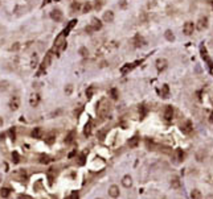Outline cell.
<instances>
[{
    "instance_id": "cell-12",
    "label": "cell",
    "mask_w": 213,
    "mask_h": 199,
    "mask_svg": "<svg viewBox=\"0 0 213 199\" xmlns=\"http://www.w3.org/2000/svg\"><path fill=\"white\" fill-rule=\"evenodd\" d=\"M138 145H139V136L135 135L129 140V146L130 148H136Z\"/></svg>"
},
{
    "instance_id": "cell-17",
    "label": "cell",
    "mask_w": 213,
    "mask_h": 199,
    "mask_svg": "<svg viewBox=\"0 0 213 199\" xmlns=\"http://www.w3.org/2000/svg\"><path fill=\"white\" fill-rule=\"evenodd\" d=\"M171 186L172 189H179L181 186V182L179 180V177H172L171 178Z\"/></svg>"
},
{
    "instance_id": "cell-28",
    "label": "cell",
    "mask_w": 213,
    "mask_h": 199,
    "mask_svg": "<svg viewBox=\"0 0 213 199\" xmlns=\"http://www.w3.org/2000/svg\"><path fill=\"white\" fill-rule=\"evenodd\" d=\"M131 69H132V65H130V63H126V65H124V66L121 69V73H122V74H127V73H129Z\"/></svg>"
},
{
    "instance_id": "cell-35",
    "label": "cell",
    "mask_w": 213,
    "mask_h": 199,
    "mask_svg": "<svg viewBox=\"0 0 213 199\" xmlns=\"http://www.w3.org/2000/svg\"><path fill=\"white\" fill-rule=\"evenodd\" d=\"M79 54H81L82 57H87V54H89V52H87V49H86V48H81V49H79Z\"/></svg>"
},
{
    "instance_id": "cell-3",
    "label": "cell",
    "mask_w": 213,
    "mask_h": 199,
    "mask_svg": "<svg viewBox=\"0 0 213 199\" xmlns=\"http://www.w3.org/2000/svg\"><path fill=\"white\" fill-rule=\"evenodd\" d=\"M180 129L183 133H185V135H189V133L192 132V129H193V125H192V121L189 120H185L183 124L180 125Z\"/></svg>"
},
{
    "instance_id": "cell-45",
    "label": "cell",
    "mask_w": 213,
    "mask_h": 199,
    "mask_svg": "<svg viewBox=\"0 0 213 199\" xmlns=\"http://www.w3.org/2000/svg\"><path fill=\"white\" fill-rule=\"evenodd\" d=\"M0 125H3V120H1V119H0Z\"/></svg>"
},
{
    "instance_id": "cell-40",
    "label": "cell",
    "mask_w": 213,
    "mask_h": 199,
    "mask_svg": "<svg viewBox=\"0 0 213 199\" xmlns=\"http://www.w3.org/2000/svg\"><path fill=\"white\" fill-rule=\"evenodd\" d=\"M98 137H99V140H103V138H105V132H99L98 133Z\"/></svg>"
},
{
    "instance_id": "cell-34",
    "label": "cell",
    "mask_w": 213,
    "mask_h": 199,
    "mask_svg": "<svg viewBox=\"0 0 213 199\" xmlns=\"http://www.w3.org/2000/svg\"><path fill=\"white\" fill-rule=\"evenodd\" d=\"M90 9H92V4H90V3L87 1L86 4L84 5V13H87V12H89Z\"/></svg>"
},
{
    "instance_id": "cell-43",
    "label": "cell",
    "mask_w": 213,
    "mask_h": 199,
    "mask_svg": "<svg viewBox=\"0 0 213 199\" xmlns=\"http://www.w3.org/2000/svg\"><path fill=\"white\" fill-rule=\"evenodd\" d=\"M65 91H66L68 94H70V92H72V86H69V87H68V89L65 90Z\"/></svg>"
},
{
    "instance_id": "cell-29",
    "label": "cell",
    "mask_w": 213,
    "mask_h": 199,
    "mask_svg": "<svg viewBox=\"0 0 213 199\" xmlns=\"http://www.w3.org/2000/svg\"><path fill=\"white\" fill-rule=\"evenodd\" d=\"M90 133H92V124H86L85 125V129H84V135L85 136H90Z\"/></svg>"
},
{
    "instance_id": "cell-13",
    "label": "cell",
    "mask_w": 213,
    "mask_h": 199,
    "mask_svg": "<svg viewBox=\"0 0 213 199\" xmlns=\"http://www.w3.org/2000/svg\"><path fill=\"white\" fill-rule=\"evenodd\" d=\"M90 25H92V28L94 29V32H97V30H99L102 28V22L99 21L98 19H93L92 20V24H90Z\"/></svg>"
},
{
    "instance_id": "cell-26",
    "label": "cell",
    "mask_w": 213,
    "mask_h": 199,
    "mask_svg": "<svg viewBox=\"0 0 213 199\" xmlns=\"http://www.w3.org/2000/svg\"><path fill=\"white\" fill-rule=\"evenodd\" d=\"M39 100H40L39 95H32V98H31V106H32V107H36V106L39 104Z\"/></svg>"
},
{
    "instance_id": "cell-4",
    "label": "cell",
    "mask_w": 213,
    "mask_h": 199,
    "mask_svg": "<svg viewBox=\"0 0 213 199\" xmlns=\"http://www.w3.org/2000/svg\"><path fill=\"white\" fill-rule=\"evenodd\" d=\"M193 30H195V24L192 21H187L185 24H184L183 32H184V35L185 36H191L192 33H193Z\"/></svg>"
},
{
    "instance_id": "cell-9",
    "label": "cell",
    "mask_w": 213,
    "mask_h": 199,
    "mask_svg": "<svg viewBox=\"0 0 213 199\" xmlns=\"http://www.w3.org/2000/svg\"><path fill=\"white\" fill-rule=\"evenodd\" d=\"M50 17L52 20H55V21H61L62 20V12L60 9H53L52 12H50Z\"/></svg>"
},
{
    "instance_id": "cell-20",
    "label": "cell",
    "mask_w": 213,
    "mask_h": 199,
    "mask_svg": "<svg viewBox=\"0 0 213 199\" xmlns=\"http://www.w3.org/2000/svg\"><path fill=\"white\" fill-rule=\"evenodd\" d=\"M74 137H76V131H70L69 135H68L66 138H65V143H66V144H72L73 141H74Z\"/></svg>"
},
{
    "instance_id": "cell-15",
    "label": "cell",
    "mask_w": 213,
    "mask_h": 199,
    "mask_svg": "<svg viewBox=\"0 0 213 199\" xmlns=\"http://www.w3.org/2000/svg\"><path fill=\"white\" fill-rule=\"evenodd\" d=\"M42 128H40V127H37V128H35V129L32 131V137H35V138H41L42 137Z\"/></svg>"
},
{
    "instance_id": "cell-5",
    "label": "cell",
    "mask_w": 213,
    "mask_h": 199,
    "mask_svg": "<svg viewBox=\"0 0 213 199\" xmlns=\"http://www.w3.org/2000/svg\"><path fill=\"white\" fill-rule=\"evenodd\" d=\"M164 120L166 121H171L172 118H174V108L171 106H167L166 110H164V115H163Z\"/></svg>"
},
{
    "instance_id": "cell-32",
    "label": "cell",
    "mask_w": 213,
    "mask_h": 199,
    "mask_svg": "<svg viewBox=\"0 0 213 199\" xmlns=\"http://www.w3.org/2000/svg\"><path fill=\"white\" fill-rule=\"evenodd\" d=\"M79 8H81V4H79L78 1H73V3H72V11H73V12L78 11Z\"/></svg>"
},
{
    "instance_id": "cell-10",
    "label": "cell",
    "mask_w": 213,
    "mask_h": 199,
    "mask_svg": "<svg viewBox=\"0 0 213 199\" xmlns=\"http://www.w3.org/2000/svg\"><path fill=\"white\" fill-rule=\"evenodd\" d=\"M109 195H110L111 198H118V197H119V187L115 186V185L110 186V189H109Z\"/></svg>"
},
{
    "instance_id": "cell-30",
    "label": "cell",
    "mask_w": 213,
    "mask_h": 199,
    "mask_svg": "<svg viewBox=\"0 0 213 199\" xmlns=\"http://www.w3.org/2000/svg\"><path fill=\"white\" fill-rule=\"evenodd\" d=\"M134 44H135V46H140V45H143V38H142L140 36H136L134 38Z\"/></svg>"
},
{
    "instance_id": "cell-16",
    "label": "cell",
    "mask_w": 213,
    "mask_h": 199,
    "mask_svg": "<svg viewBox=\"0 0 213 199\" xmlns=\"http://www.w3.org/2000/svg\"><path fill=\"white\" fill-rule=\"evenodd\" d=\"M122 185H123L124 187H130L132 185V180L130 175H124L123 178H122Z\"/></svg>"
},
{
    "instance_id": "cell-39",
    "label": "cell",
    "mask_w": 213,
    "mask_h": 199,
    "mask_svg": "<svg viewBox=\"0 0 213 199\" xmlns=\"http://www.w3.org/2000/svg\"><path fill=\"white\" fill-rule=\"evenodd\" d=\"M9 135H11V138H12V141H15V129H11V131H9Z\"/></svg>"
},
{
    "instance_id": "cell-2",
    "label": "cell",
    "mask_w": 213,
    "mask_h": 199,
    "mask_svg": "<svg viewBox=\"0 0 213 199\" xmlns=\"http://www.w3.org/2000/svg\"><path fill=\"white\" fill-rule=\"evenodd\" d=\"M52 58H53V52L50 50V52H48L44 57V61H42V63H41V71L47 70V67L49 66L50 62H52Z\"/></svg>"
},
{
    "instance_id": "cell-33",
    "label": "cell",
    "mask_w": 213,
    "mask_h": 199,
    "mask_svg": "<svg viewBox=\"0 0 213 199\" xmlns=\"http://www.w3.org/2000/svg\"><path fill=\"white\" fill-rule=\"evenodd\" d=\"M94 91H95L94 87H89V89L86 90V96H87V98H92L93 94H94Z\"/></svg>"
},
{
    "instance_id": "cell-23",
    "label": "cell",
    "mask_w": 213,
    "mask_h": 199,
    "mask_svg": "<svg viewBox=\"0 0 213 199\" xmlns=\"http://www.w3.org/2000/svg\"><path fill=\"white\" fill-rule=\"evenodd\" d=\"M0 195H1L3 198H8L11 195V190L8 189V187H3V189L0 190Z\"/></svg>"
},
{
    "instance_id": "cell-44",
    "label": "cell",
    "mask_w": 213,
    "mask_h": 199,
    "mask_svg": "<svg viewBox=\"0 0 213 199\" xmlns=\"http://www.w3.org/2000/svg\"><path fill=\"white\" fill-rule=\"evenodd\" d=\"M209 121H211V123H213V112L211 113V118H209Z\"/></svg>"
},
{
    "instance_id": "cell-22",
    "label": "cell",
    "mask_w": 213,
    "mask_h": 199,
    "mask_svg": "<svg viewBox=\"0 0 213 199\" xmlns=\"http://www.w3.org/2000/svg\"><path fill=\"white\" fill-rule=\"evenodd\" d=\"M168 95H169L168 84H163V87H161V96H163V98H168Z\"/></svg>"
},
{
    "instance_id": "cell-6",
    "label": "cell",
    "mask_w": 213,
    "mask_h": 199,
    "mask_svg": "<svg viewBox=\"0 0 213 199\" xmlns=\"http://www.w3.org/2000/svg\"><path fill=\"white\" fill-rule=\"evenodd\" d=\"M20 107V98L19 96H13L9 100V108L12 111H17Z\"/></svg>"
},
{
    "instance_id": "cell-25",
    "label": "cell",
    "mask_w": 213,
    "mask_h": 199,
    "mask_svg": "<svg viewBox=\"0 0 213 199\" xmlns=\"http://www.w3.org/2000/svg\"><path fill=\"white\" fill-rule=\"evenodd\" d=\"M164 37H166V40H168V41H174L175 40V36L174 33H172V30H166V33H164Z\"/></svg>"
},
{
    "instance_id": "cell-38",
    "label": "cell",
    "mask_w": 213,
    "mask_h": 199,
    "mask_svg": "<svg viewBox=\"0 0 213 199\" xmlns=\"http://www.w3.org/2000/svg\"><path fill=\"white\" fill-rule=\"evenodd\" d=\"M85 32H87V33H92V32H94V29L92 28V25H89V27H86L85 28Z\"/></svg>"
},
{
    "instance_id": "cell-14",
    "label": "cell",
    "mask_w": 213,
    "mask_h": 199,
    "mask_svg": "<svg viewBox=\"0 0 213 199\" xmlns=\"http://www.w3.org/2000/svg\"><path fill=\"white\" fill-rule=\"evenodd\" d=\"M103 20L106 22H113L114 21V13H113V11H107V12H105Z\"/></svg>"
},
{
    "instance_id": "cell-19",
    "label": "cell",
    "mask_w": 213,
    "mask_h": 199,
    "mask_svg": "<svg viewBox=\"0 0 213 199\" xmlns=\"http://www.w3.org/2000/svg\"><path fill=\"white\" fill-rule=\"evenodd\" d=\"M109 95L111 96V99H113V100H116V99L119 98V91H118V89H115V87L110 89V91H109Z\"/></svg>"
},
{
    "instance_id": "cell-42",
    "label": "cell",
    "mask_w": 213,
    "mask_h": 199,
    "mask_svg": "<svg viewBox=\"0 0 213 199\" xmlns=\"http://www.w3.org/2000/svg\"><path fill=\"white\" fill-rule=\"evenodd\" d=\"M70 198H78V193H73V194L70 195Z\"/></svg>"
},
{
    "instance_id": "cell-36",
    "label": "cell",
    "mask_w": 213,
    "mask_h": 199,
    "mask_svg": "<svg viewBox=\"0 0 213 199\" xmlns=\"http://www.w3.org/2000/svg\"><path fill=\"white\" fill-rule=\"evenodd\" d=\"M12 158H13V162H15V164L19 162V161H20V157H19L17 152H13V153H12Z\"/></svg>"
},
{
    "instance_id": "cell-7",
    "label": "cell",
    "mask_w": 213,
    "mask_h": 199,
    "mask_svg": "<svg viewBox=\"0 0 213 199\" xmlns=\"http://www.w3.org/2000/svg\"><path fill=\"white\" fill-rule=\"evenodd\" d=\"M167 65H168V62H167L166 58H159V59H156V69H158L159 71H163V70H166Z\"/></svg>"
},
{
    "instance_id": "cell-27",
    "label": "cell",
    "mask_w": 213,
    "mask_h": 199,
    "mask_svg": "<svg viewBox=\"0 0 213 199\" xmlns=\"http://www.w3.org/2000/svg\"><path fill=\"white\" fill-rule=\"evenodd\" d=\"M40 164H49L50 162V157L49 156H40V160H39Z\"/></svg>"
},
{
    "instance_id": "cell-18",
    "label": "cell",
    "mask_w": 213,
    "mask_h": 199,
    "mask_svg": "<svg viewBox=\"0 0 213 199\" xmlns=\"http://www.w3.org/2000/svg\"><path fill=\"white\" fill-rule=\"evenodd\" d=\"M175 157H176V161L177 162H181L184 160V152L181 149H176L175 150Z\"/></svg>"
},
{
    "instance_id": "cell-41",
    "label": "cell",
    "mask_w": 213,
    "mask_h": 199,
    "mask_svg": "<svg viewBox=\"0 0 213 199\" xmlns=\"http://www.w3.org/2000/svg\"><path fill=\"white\" fill-rule=\"evenodd\" d=\"M19 198H25V199H29L31 197H29V195H24V194H21V195H19Z\"/></svg>"
},
{
    "instance_id": "cell-24",
    "label": "cell",
    "mask_w": 213,
    "mask_h": 199,
    "mask_svg": "<svg viewBox=\"0 0 213 199\" xmlns=\"http://www.w3.org/2000/svg\"><path fill=\"white\" fill-rule=\"evenodd\" d=\"M201 197H203V194L200 193V190H197V189L192 190V193H191V198H193V199H200Z\"/></svg>"
},
{
    "instance_id": "cell-8",
    "label": "cell",
    "mask_w": 213,
    "mask_h": 199,
    "mask_svg": "<svg viewBox=\"0 0 213 199\" xmlns=\"http://www.w3.org/2000/svg\"><path fill=\"white\" fill-rule=\"evenodd\" d=\"M208 28V19L206 17H200L197 21V29L198 30H204Z\"/></svg>"
},
{
    "instance_id": "cell-11",
    "label": "cell",
    "mask_w": 213,
    "mask_h": 199,
    "mask_svg": "<svg viewBox=\"0 0 213 199\" xmlns=\"http://www.w3.org/2000/svg\"><path fill=\"white\" fill-rule=\"evenodd\" d=\"M55 141H56V133L55 132L48 133L47 137H45V143H47L48 145H53L55 144Z\"/></svg>"
},
{
    "instance_id": "cell-21",
    "label": "cell",
    "mask_w": 213,
    "mask_h": 199,
    "mask_svg": "<svg viewBox=\"0 0 213 199\" xmlns=\"http://www.w3.org/2000/svg\"><path fill=\"white\" fill-rule=\"evenodd\" d=\"M76 24H77V20H72V21H70V22H69V24H68V27H66V28H65V29H64V33H65V35H66V36H68V35H69V32H70V29H72V28H73V27H74V25H76Z\"/></svg>"
},
{
    "instance_id": "cell-1",
    "label": "cell",
    "mask_w": 213,
    "mask_h": 199,
    "mask_svg": "<svg viewBox=\"0 0 213 199\" xmlns=\"http://www.w3.org/2000/svg\"><path fill=\"white\" fill-rule=\"evenodd\" d=\"M97 113H98L99 118H102V119H105V118H107V116H109V113H110V104L107 103L105 99H103V100H101V103L98 104Z\"/></svg>"
},
{
    "instance_id": "cell-31",
    "label": "cell",
    "mask_w": 213,
    "mask_h": 199,
    "mask_svg": "<svg viewBox=\"0 0 213 199\" xmlns=\"http://www.w3.org/2000/svg\"><path fill=\"white\" fill-rule=\"evenodd\" d=\"M196 158H197V161H203L204 158H205V152H204V150H200V152L196 154Z\"/></svg>"
},
{
    "instance_id": "cell-37",
    "label": "cell",
    "mask_w": 213,
    "mask_h": 199,
    "mask_svg": "<svg viewBox=\"0 0 213 199\" xmlns=\"http://www.w3.org/2000/svg\"><path fill=\"white\" fill-rule=\"evenodd\" d=\"M48 180H49V185L52 186L53 182H55V175H53L52 173H49V174H48Z\"/></svg>"
}]
</instances>
